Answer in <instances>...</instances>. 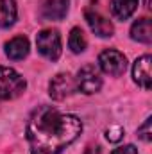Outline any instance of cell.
<instances>
[{
	"label": "cell",
	"mask_w": 152,
	"mask_h": 154,
	"mask_svg": "<svg viewBox=\"0 0 152 154\" xmlns=\"http://www.w3.org/2000/svg\"><path fill=\"white\" fill-rule=\"evenodd\" d=\"M82 131L75 115H65L50 106H39L27 122L31 154H61Z\"/></svg>",
	"instance_id": "1"
},
{
	"label": "cell",
	"mask_w": 152,
	"mask_h": 154,
	"mask_svg": "<svg viewBox=\"0 0 152 154\" xmlns=\"http://www.w3.org/2000/svg\"><path fill=\"white\" fill-rule=\"evenodd\" d=\"M27 88L25 79L20 75L16 70L9 66H0V99L11 100L20 97Z\"/></svg>",
	"instance_id": "2"
},
{
	"label": "cell",
	"mask_w": 152,
	"mask_h": 154,
	"mask_svg": "<svg viewBox=\"0 0 152 154\" xmlns=\"http://www.w3.org/2000/svg\"><path fill=\"white\" fill-rule=\"evenodd\" d=\"M38 52L48 61H57L61 56V36L57 31H41L36 38Z\"/></svg>",
	"instance_id": "3"
},
{
	"label": "cell",
	"mask_w": 152,
	"mask_h": 154,
	"mask_svg": "<svg viewBox=\"0 0 152 154\" xmlns=\"http://www.w3.org/2000/svg\"><path fill=\"white\" fill-rule=\"evenodd\" d=\"M75 86L86 95H91V93H97L102 86V77L100 72L95 65H86L79 70L77 74V81Z\"/></svg>",
	"instance_id": "4"
},
{
	"label": "cell",
	"mask_w": 152,
	"mask_h": 154,
	"mask_svg": "<svg viewBox=\"0 0 152 154\" xmlns=\"http://www.w3.org/2000/svg\"><path fill=\"white\" fill-rule=\"evenodd\" d=\"M99 65H100V68L106 74H109V75H113V77H118L125 72L127 59H125V56L122 52L109 48V50H104L99 56Z\"/></svg>",
	"instance_id": "5"
},
{
	"label": "cell",
	"mask_w": 152,
	"mask_h": 154,
	"mask_svg": "<svg viewBox=\"0 0 152 154\" xmlns=\"http://www.w3.org/2000/svg\"><path fill=\"white\" fill-rule=\"evenodd\" d=\"M75 81L70 74H57L48 84V93L54 100H65L75 91Z\"/></svg>",
	"instance_id": "6"
},
{
	"label": "cell",
	"mask_w": 152,
	"mask_h": 154,
	"mask_svg": "<svg viewBox=\"0 0 152 154\" xmlns=\"http://www.w3.org/2000/svg\"><path fill=\"white\" fill-rule=\"evenodd\" d=\"M150 56H141L136 59L134 66H132V77L138 82V86H141L143 90H150L152 86V72H150Z\"/></svg>",
	"instance_id": "7"
},
{
	"label": "cell",
	"mask_w": 152,
	"mask_h": 154,
	"mask_svg": "<svg viewBox=\"0 0 152 154\" xmlns=\"http://www.w3.org/2000/svg\"><path fill=\"white\" fill-rule=\"evenodd\" d=\"M86 20H88V25L91 27V31L97 36H100V38L113 36V31H114L113 23L106 16H102L100 13H97V11H86Z\"/></svg>",
	"instance_id": "8"
},
{
	"label": "cell",
	"mask_w": 152,
	"mask_h": 154,
	"mask_svg": "<svg viewBox=\"0 0 152 154\" xmlns=\"http://www.w3.org/2000/svg\"><path fill=\"white\" fill-rule=\"evenodd\" d=\"M70 0H47L41 7L43 20H63L68 13Z\"/></svg>",
	"instance_id": "9"
},
{
	"label": "cell",
	"mask_w": 152,
	"mask_h": 154,
	"mask_svg": "<svg viewBox=\"0 0 152 154\" xmlns=\"http://www.w3.org/2000/svg\"><path fill=\"white\" fill-rule=\"evenodd\" d=\"M5 54L11 59H14V61L23 59L29 54V39L25 38V36H16L11 41H7L5 43Z\"/></svg>",
	"instance_id": "10"
},
{
	"label": "cell",
	"mask_w": 152,
	"mask_h": 154,
	"mask_svg": "<svg viewBox=\"0 0 152 154\" xmlns=\"http://www.w3.org/2000/svg\"><path fill=\"white\" fill-rule=\"evenodd\" d=\"M131 38L140 43H150L152 41V22L150 18H140L131 27Z\"/></svg>",
	"instance_id": "11"
},
{
	"label": "cell",
	"mask_w": 152,
	"mask_h": 154,
	"mask_svg": "<svg viewBox=\"0 0 152 154\" xmlns=\"http://www.w3.org/2000/svg\"><path fill=\"white\" fill-rule=\"evenodd\" d=\"M140 0H111V14L116 20H127L138 7Z\"/></svg>",
	"instance_id": "12"
},
{
	"label": "cell",
	"mask_w": 152,
	"mask_h": 154,
	"mask_svg": "<svg viewBox=\"0 0 152 154\" xmlns=\"http://www.w3.org/2000/svg\"><path fill=\"white\" fill-rule=\"evenodd\" d=\"M16 22V2L0 0V27H11Z\"/></svg>",
	"instance_id": "13"
},
{
	"label": "cell",
	"mask_w": 152,
	"mask_h": 154,
	"mask_svg": "<svg viewBox=\"0 0 152 154\" xmlns=\"http://www.w3.org/2000/svg\"><path fill=\"white\" fill-rule=\"evenodd\" d=\"M68 45H70L72 52H75V54L84 52V48H86L88 41H86V36H84L82 29H79V27H74V29H72L70 38H68Z\"/></svg>",
	"instance_id": "14"
},
{
	"label": "cell",
	"mask_w": 152,
	"mask_h": 154,
	"mask_svg": "<svg viewBox=\"0 0 152 154\" xmlns=\"http://www.w3.org/2000/svg\"><path fill=\"white\" fill-rule=\"evenodd\" d=\"M150 125H152V118L149 116L141 127H138V136L143 140V142H150L152 140V133H150Z\"/></svg>",
	"instance_id": "15"
},
{
	"label": "cell",
	"mask_w": 152,
	"mask_h": 154,
	"mask_svg": "<svg viewBox=\"0 0 152 154\" xmlns=\"http://www.w3.org/2000/svg\"><path fill=\"white\" fill-rule=\"evenodd\" d=\"M122 136H123V129H122L120 125H111V127H108V131H106V138H108L109 142H120Z\"/></svg>",
	"instance_id": "16"
},
{
	"label": "cell",
	"mask_w": 152,
	"mask_h": 154,
	"mask_svg": "<svg viewBox=\"0 0 152 154\" xmlns=\"http://www.w3.org/2000/svg\"><path fill=\"white\" fill-rule=\"evenodd\" d=\"M111 154H138V149L134 145H123V147L114 149Z\"/></svg>",
	"instance_id": "17"
},
{
	"label": "cell",
	"mask_w": 152,
	"mask_h": 154,
	"mask_svg": "<svg viewBox=\"0 0 152 154\" xmlns=\"http://www.w3.org/2000/svg\"><path fill=\"white\" fill-rule=\"evenodd\" d=\"M84 154H102V152H100V147H99V145H90V147L84 151Z\"/></svg>",
	"instance_id": "18"
},
{
	"label": "cell",
	"mask_w": 152,
	"mask_h": 154,
	"mask_svg": "<svg viewBox=\"0 0 152 154\" xmlns=\"http://www.w3.org/2000/svg\"><path fill=\"white\" fill-rule=\"evenodd\" d=\"M145 7H150V0H145Z\"/></svg>",
	"instance_id": "19"
}]
</instances>
